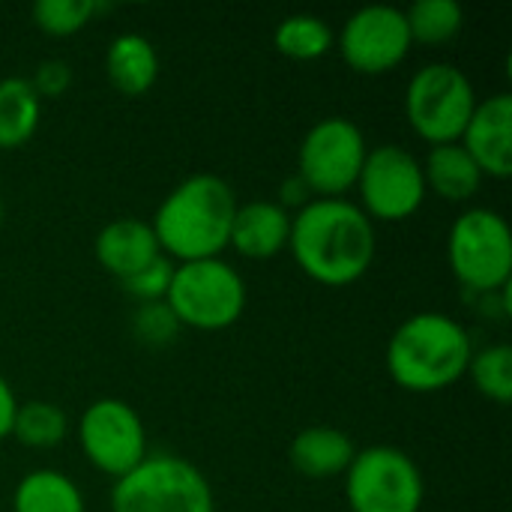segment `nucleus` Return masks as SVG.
I'll use <instances>...</instances> for the list:
<instances>
[{
    "label": "nucleus",
    "mask_w": 512,
    "mask_h": 512,
    "mask_svg": "<svg viewBox=\"0 0 512 512\" xmlns=\"http://www.w3.org/2000/svg\"><path fill=\"white\" fill-rule=\"evenodd\" d=\"M288 249L318 285L348 288L375 261V222L348 198H315L291 213Z\"/></svg>",
    "instance_id": "1"
},
{
    "label": "nucleus",
    "mask_w": 512,
    "mask_h": 512,
    "mask_svg": "<svg viewBox=\"0 0 512 512\" xmlns=\"http://www.w3.org/2000/svg\"><path fill=\"white\" fill-rule=\"evenodd\" d=\"M234 213V189L219 174L204 171L180 180L162 198L150 228L165 258L177 264L204 261L228 249Z\"/></svg>",
    "instance_id": "2"
},
{
    "label": "nucleus",
    "mask_w": 512,
    "mask_h": 512,
    "mask_svg": "<svg viewBox=\"0 0 512 512\" xmlns=\"http://www.w3.org/2000/svg\"><path fill=\"white\" fill-rule=\"evenodd\" d=\"M474 345L468 330L441 312H417L387 342V372L408 393H441L468 372Z\"/></svg>",
    "instance_id": "3"
},
{
    "label": "nucleus",
    "mask_w": 512,
    "mask_h": 512,
    "mask_svg": "<svg viewBox=\"0 0 512 512\" xmlns=\"http://www.w3.org/2000/svg\"><path fill=\"white\" fill-rule=\"evenodd\" d=\"M246 282L222 258L186 261L174 264V276L165 294V306L171 309L180 327L216 333L240 321L246 312Z\"/></svg>",
    "instance_id": "4"
},
{
    "label": "nucleus",
    "mask_w": 512,
    "mask_h": 512,
    "mask_svg": "<svg viewBox=\"0 0 512 512\" xmlns=\"http://www.w3.org/2000/svg\"><path fill=\"white\" fill-rule=\"evenodd\" d=\"M111 512H216L207 477L180 456H147L114 480Z\"/></svg>",
    "instance_id": "5"
},
{
    "label": "nucleus",
    "mask_w": 512,
    "mask_h": 512,
    "mask_svg": "<svg viewBox=\"0 0 512 512\" xmlns=\"http://www.w3.org/2000/svg\"><path fill=\"white\" fill-rule=\"evenodd\" d=\"M477 108L471 78L453 63H426L405 90V117L432 147L456 144Z\"/></svg>",
    "instance_id": "6"
},
{
    "label": "nucleus",
    "mask_w": 512,
    "mask_h": 512,
    "mask_svg": "<svg viewBox=\"0 0 512 512\" xmlns=\"http://www.w3.org/2000/svg\"><path fill=\"white\" fill-rule=\"evenodd\" d=\"M453 276L471 291H504L512 276V234L507 219L489 207L465 210L447 237Z\"/></svg>",
    "instance_id": "7"
},
{
    "label": "nucleus",
    "mask_w": 512,
    "mask_h": 512,
    "mask_svg": "<svg viewBox=\"0 0 512 512\" xmlns=\"http://www.w3.org/2000/svg\"><path fill=\"white\" fill-rule=\"evenodd\" d=\"M351 512H420L426 483L417 462L390 444L357 450L345 471Z\"/></svg>",
    "instance_id": "8"
},
{
    "label": "nucleus",
    "mask_w": 512,
    "mask_h": 512,
    "mask_svg": "<svg viewBox=\"0 0 512 512\" xmlns=\"http://www.w3.org/2000/svg\"><path fill=\"white\" fill-rule=\"evenodd\" d=\"M366 153L369 144L354 120L324 117L303 135L297 153L300 183L318 198H345V192L357 186Z\"/></svg>",
    "instance_id": "9"
},
{
    "label": "nucleus",
    "mask_w": 512,
    "mask_h": 512,
    "mask_svg": "<svg viewBox=\"0 0 512 512\" xmlns=\"http://www.w3.org/2000/svg\"><path fill=\"white\" fill-rule=\"evenodd\" d=\"M354 189L360 192L357 207L372 222H405L423 207L429 195L423 162L399 144L372 147Z\"/></svg>",
    "instance_id": "10"
},
{
    "label": "nucleus",
    "mask_w": 512,
    "mask_h": 512,
    "mask_svg": "<svg viewBox=\"0 0 512 512\" xmlns=\"http://www.w3.org/2000/svg\"><path fill=\"white\" fill-rule=\"evenodd\" d=\"M78 444L87 462L120 480L147 459V432L138 411L123 399H96L78 420Z\"/></svg>",
    "instance_id": "11"
},
{
    "label": "nucleus",
    "mask_w": 512,
    "mask_h": 512,
    "mask_svg": "<svg viewBox=\"0 0 512 512\" xmlns=\"http://www.w3.org/2000/svg\"><path fill=\"white\" fill-rule=\"evenodd\" d=\"M411 45L405 12L384 3L357 9L339 33V54L360 75H384L396 69Z\"/></svg>",
    "instance_id": "12"
},
{
    "label": "nucleus",
    "mask_w": 512,
    "mask_h": 512,
    "mask_svg": "<svg viewBox=\"0 0 512 512\" xmlns=\"http://www.w3.org/2000/svg\"><path fill=\"white\" fill-rule=\"evenodd\" d=\"M459 144L477 162L483 177L507 180L512 174V96L495 93L477 102Z\"/></svg>",
    "instance_id": "13"
},
{
    "label": "nucleus",
    "mask_w": 512,
    "mask_h": 512,
    "mask_svg": "<svg viewBox=\"0 0 512 512\" xmlns=\"http://www.w3.org/2000/svg\"><path fill=\"white\" fill-rule=\"evenodd\" d=\"M93 252H96V261L102 264V270H108L120 282H126L129 276H135L138 270H144L147 264H153L162 255L150 222L135 219V216L108 222L96 234Z\"/></svg>",
    "instance_id": "14"
},
{
    "label": "nucleus",
    "mask_w": 512,
    "mask_h": 512,
    "mask_svg": "<svg viewBox=\"0 0 512 512\" xmlns=\"http://www.w3.org/2000/svg\"><path fill=\"white\" fill-rule=\"evenodd\" d=\"M291 237V213L276 201H249L237 204L228 246L252 261H267L288 249Z\"/></svg>",
    "instance_id": "15"
},
{
    "label": "nucleus",
    "mask_w": 512,
    "mask_h": 512,
    "mask_svg": "<svg viewBox=\"0 0 512 512\" xmlns=\"http://www.w3.org/2000/svg\"><path fill=\"white\" fill-rule=\"evenodd\" d=\"M357 447L336 426H309L297 432L288 447V462L297 474L309 480H330L348 471Z\"/></svg>",
    "instance_id": "16"
},
{
    "label": "nucleus",
    "mask_w": 512,
    "mask_h": 512,
    "mask_svg": "<svg viewBox=\"0 0 512 512\" xmlns=\"http://www.w3.org/2000/svg\"><path fill=\"white\" fill-rule=\"evenodd\" d=\"M105 75L123 96L147 93L159 78V54L141 33H120L105 51Z\"/></svg>",
    "instance_id": "17"
},
{
    "label": "nucleus",
    "mask_w": 512,
    "mask_h": 512,
    "mask_svg": "<svg viewBox=\"0 0 512 512\" xmlns=\"http://www.w3.org/2000/svg\"><path fill=\"white\" fill-rule=\"evenodd\" d=\"M423 177L426 192H435L444 201H468L480 192L483 183V171L459 141L432 147L423 162Z\"/></svg>",
    "instance_id": "18"
},
{
    "label": "nucleus",
    "mask_w": 512,
    "mask_h": 512,
    "mask_svg": "<svg viewBox=\"0 0 512 512\" xmlns=\"http://www.w3.org/2000/svg\"><path fill=\"white\" fill-rule=\"evenodd\" d=\"M12 512H87L84 495L60 471L39 468L18 480L12 495Z\"/></svg>",
    "instance_id": "19"
},
{
    "label": "nucleus",
    "mask_w": 512,
    "mask_h": 512,
    "mask_svg": "<svg viewBox=\"0 0 512 512\" xmlns=\"http://www.w3.org/2000/svg\"><path fill=\"white\" fill-rule=\"evenodd\" d=\"M42 114V99L33 93L27 78H3L0 81V150L24 147Z\"/></svg>",
    "instance_id": "20"
},
{
    "label": "nucleus",
    "mask_w": 512,
    "mask_h": 512,
    "mask_svg": "<svg viewBox=\"0 0 512 512\" xmlns=\"http://www.w3.org/2000/svg\"><path fill=\"white\" fill-rule=\"evenodd\" d=\"M336 36L330 24L318 15H288L273 30V45L291 60H318L333 48Z\"/></svg>",
    "instance_id": "21"
},
{
    "label": "nucleus",
    "mask_w": 512,
    "mask_h": 512,
    "mask_svg": "<svg viewBox=\"0 0 512 512\" xmlns=\"http://www.w3.org/2000/svg\"><path fill=\"white\" fill-rule=\"evenodd\" d=\"M405 12L411 42L423 45H441L459 36L465 27V12L456 0H417Z\"/></svg>",
    "instance_id": "22"
},
{
    "label": "nucleus",
    "mask_w": 512,
    "mask_h": 512,
    "mask_svg": "<svg viewBox=\"0 0 512 512\" xmlns=\"http://www.w3.org/2000/svg\"><path fill=\"white\" fill-rule=\"evenodd\" d=\"M69 432L66 414L54 402H24L18 405L15 423H12V438L30 450H51L57 447Z\"/></svg>",
    "instance_id": "23"
},
{
    "label": "nucleus",
    "mask_w": 512,
    "mask_h": 512,
    "mask_svg": "<svg viewBox=\"0 0 512 512\" xmlns=\"http://www.w3.org/2000/svg\"><path fill=\"white\" fill-rule=\"evenodd\" d=\"M465 375H471L474 387L486 399L507 405L512 399V348L510 345H489V348L474 351Z\"/></svg>",
    "instance_id": "24"
},
{
    "label": "nucleus",
    "mask_w": 512,
    "mask_h": 512,
    "mask_svg": "<svg viewBox=\"0 0 512 512\" xmlns=\"http://www.w3.org/2000/svg\"><path fill=\"white\" fill-rule=\"evenodd\" d=\"M96 12H99V3L93 0H39L30 9L33 24L48 36H72L84 30Z\"/></svg>",
    "instance_id": "25"
},
{
    "label": "nucleus",
    "mask_w": 512,
    "mask_h": 512,
    "mask_svg": "<svg viewBox=\"0 0 512 512\" xmlns=\"http://www.w3.org/2000/svg\"><path fill=\"white\" fill-rule=\"evenodd\" d=\"M171 276H174V261L159 255L153 264H147L144 270H138L135 276H129L123 282V288L138 297L141 303H162L165 294H168V285H171Z\"/></svg>",
    "instance_id": "26"
},
{
    "label": "nucleus",
    "mask_w": 512,
    "mask_h": 512,
    "mask_svg": "<svg viewBox=\"0 0 512 512\" xmlns=\"http://www.w3.org/2000/svg\"><path fill=\"white\" fill-rule=\"evenodd\" d=\"M132 327H135V336L147 345H165L180 330V324L174 321V315L165 303H141Z\"/></svg>",
    "instance_id": "27"
},
{
    "label": "nucleus",
    "mask_w": 512,
    "mask_h": 512,
    "mask_svg": "<svg viewBox=\"0 0 512 512\" xmlns=\"http://www.w3.org/2000/svg\"><path fill=\"white\" fill-rule=\"evenodd\" d=\"M27 81H30V87H33V93H36L39 99H57V96H63V93L69 90V84H72V69H69V63H63V60H42V63L36 66L33 78H27Z\"/></svg>",
    "instance_id": "28"
},
{
    "label": "nucleus",
    "mask_w": 512,
    "mask_h": 512,
    "mask_svg": "<svg viewBox=\"0 0 512 512\" xmlns=\"http://www.w3.org/2000/svg\"><path fill=\"white\" fill-rule=\"evenodd\" d=\"M15 414H18V399H15V393H12L9 381L0 375V441H3V438H12Z\"/></svg>",
    "instance_id": "29"
},
{
    "label": "nucleus",
    "mask_w": 512,
    "mask_h": 512,
    "mask_svg": "<svg viewBox=\"0 0 512 512\" xmlns=\"http://www.w3.org/2000/svg\"><path fill=\"white\" fill-rule=\"evenodd\" d=\"M0 225H3V201H0Z\"/></svg>",
    "instance_id": "30"
}]
</instances>
